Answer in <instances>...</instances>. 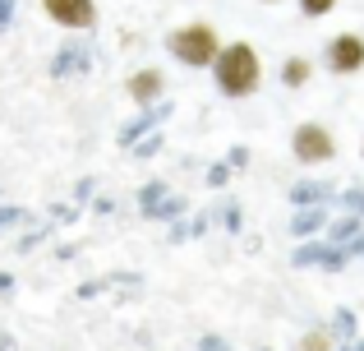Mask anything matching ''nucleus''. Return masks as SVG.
Here are the masks:
<instances>
[{
	"label": "nucleus",
	"instance_id": "obj_1",
	"mask_svg": "<svg viewBox=\"0 0 364 351\" xmlns=\"http://www.w3.org/2000/svg\"><path fill=\"white\" fill-rule=\"evenodd\" d=\"M217 83H222L226 93H249L258 83V56L249 51V46L222 51V61H217Z\"/></svg>",
	"mask_w": 364,
	"mask_h": 351
},
{
	"label": "nucleus",
	"instance_id": "obj_2",
	"mask_svg": "<svg viewBox=\"0 0 364 351\" xmlns=\"http://www.w3.org/2000/svg\"><path fill=\"white\" fill-rule=\"evenodd\" d=\"M171 51H176L180 61H189V65H208L217 56V37L198 23V28H185V33L171 37Z\"/></svg>",
	"mask_w": 364,
	"mask_h": 351
},
{
	"label": "nucleus",
	"instance_id": "obj_3",
	"mask_svg": "<svg viewBox=\"0 0 364 351\" xmlns=\"http://www.w3.org/2000/svg\"><path fill=\"white\" fill-rule=\"evenodd\" d=\"M42 5L65 28H88L92 23V0H42Z\"/></svg>",
	"mask_w": 364,
	"mask_h": 351
},
{
	"label": "nucleus",
	"instance_id": "obj_4",
	"mask_svg": "<svg viewBox=\"0 0 364 351\" xmlns=\"http://www.w3.org/2000/svg\"><path fill=\"white\" fill-rule=\"evenodd\" d=\"M295 153H300L304 162H318V157H328V153H332V139H328V130H318V125H304L300 135H295Z\"/></svg>",
	"mask_w": 364,
	"mask_h": 351
},
{
	"label": "nucleus",
	"instance_id": "obj_5",
	"mask_svg": "<svg viewBox=\"0 0 364 351\" xmlns=\"http://www.w3.org/2000/svg\"><path fill=\"white\" fill-rule=\"evenodd\" d=\"M328 61H332V70H360L364 65V42L360 37H337V42L328 46Z\"/></svg>",
	"mask_w": 364,
	"mask_h": 351
},
{
	"label": "nucleus",
	"instance_id": "obj_6",
	"mask_svg": "<svg viewBox=\"0 0 364 351\" xmlns=\"http://www.w3.org/2000/svg\"><path fill=\"white\" fill-rule=\"evenodd\" d=\"M157 93V74H148V79H134V98H152Z\"/></svg>",
	"mask_w": 364,
	"mask_h": 351
},
{
	"label": "nucleus",
	"instance_id": "obj_7",
	"mask_svg": "<svg viewBox=\"0 0 364 351\" xmlns=\"http://www.w3.org/2000/svg\"><path fill=\"white\" fill-rule=\"evenodd\" d=\"M304 74H309V65H304V61H291V65H286V83H304Z\"/></svg>",
	"mask_w": 364,
	"mask_h": 351
},
{
	"label": "nucleus",
	"instance_id": "obj_8",
	"mask_svg": "<svg viewBox=\"0 0 364 351\" xmlns=\"http://www.w3.org/2000/svg\"><path fill=\"white\" fill-rule=\"evenodd\" d=\"M300 5H304V9H309V14H328V9H332V5H337V0H300Z\"/></svg>",
	"mask_w": 364,
	"mask_h": 351
}]
</instances>
